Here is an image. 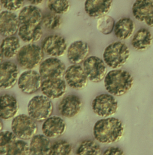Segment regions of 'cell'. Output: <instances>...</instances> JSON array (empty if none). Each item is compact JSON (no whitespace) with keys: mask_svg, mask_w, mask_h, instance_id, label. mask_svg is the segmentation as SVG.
Listing matches in <instances>:
<instances>
[{"mask_svg":"<svg viewBox=\"0 0 153 155\" xmlns=\"http://www.w3.org/2000/svg\"><path fill=\"white\" fill-rule=\"evenodd\" d=\"M83 107L82 99L76 95H68L62 98L58 105L60 114L64 117L73 118L81 112Z\"/></svg>","mask_w":153,"mask_h":155,"instance_id":"cell-14","label":"cell"},{"mask_svg":"<svg viewBox=\"0 0 153 155\" xmlns=\"http://www.w3.org/2000/svg\"><path fill=\"white\" fill-rule=\"evenodd\" d=\"M11 128L18 139L24 141L31 139L38 131L36 121L24 114L16 116L12 119Z\"/></svg>","mask_w":153,"mask_h":155,"instance_id":"cell-6","label":"cell"},{"mask_svg":"<svg viewBox=\"0 0 153 155\" xmlns=\"http://www.w3.org/2000/svg\"><path fill=\"white\" fill-rule=\"evenodd\" d=\"M92 110L101 117H106L115 114L118 109V102L110 94H103L96 96L92 101Z\"/></svg>","mask_w":153,"mask_h":155,"instance_id":"cell-7","label":"cell"},{"mask_svg":"<svg viewBox=\"0 0 153 155\" xmlns=\"http://www.w3.org/2000/svg\"><path fill=\"white\" fill-rule=\"evenodd\" d=\"M44 54L41 46L34 44H28L21 47L16 60L21 69L33 70L42 62Z\"/></svg>","mask_w":153,"mask_h":155,"instance_id":"cell-4","label":"cell"},{"mask_svg":"<svg viewBox=\"0 0 153 155\" xmlns=\"http://www.w3.org/2000/svg\"><path fill=\"white\" fill-rule=\"evenodd\" d=\"M18 16L21 25L34 26L40 25L44 17L41 9L32 5L23 7Z\"/></svg>","mask_w":153,"mask_h":155,"instance_id":"cell-21","label":"cell"},{"mask_svg":"<svg viewBox=\"0 0 153 155\" xmlns=\"http://www.w3.org/2000/svg\"><path fill=\"white\" fill-rule=\"evenodd\" d=\"M42 23L47 30L56 31L60 28L62 20L58 15L51 14L44 16Z\"/></svg>","mask_w":153,"mask_h":155,"instance_id":"cell-34","label":"cell"},{"mask_svg":"<svg viewBox=\"0 0 153 155\" xmlns=\"http://www.w3.org/2000/svg\"><path fill=\"white\" fill-rule=\"evenodd\" d=\"M72 152V145L67 140L60 139L52 145L49 155H71Z\"/></svg>","mask_w":153,"mask_h":155,"instance_id":"cell-29","label":"cell"},{"mask_svg":"<svg viewBox=\"0 0 153 155\" xmlns=\"http://www.w3.org/2000/svg\"><path fill=\"white\" fill-rule=\"evenodd\" d=\"M5 155H31L29 144L24 140L18 139L9 147Z\"/></svg>","mask_w":153,"mask_h":155,"instance_id":"cell-31","label":"cell"},{"mask_svg":"<svg viewBox=\"0 0 153 155\" xmlns=\"http://www.w3.org/2000/svg\"><path fill=\"white\" fill-rule=\"evenodd\" d=\"M28 115L34 121L42 122L51 116L54 106L51 99L44 95L32 97L27 104Z\"/></svg>","mask_w":153,"mask_h":155,"instance_id":"cell-5","label":"cell"},{"mask_svg":"<svg viewBox=\"0 0 153 155\" xmlns=\"http://www.w3.org/2000/svg\"><path fill=\"white\" fill-rule=\"evenodd\" d=\"M47 3L49 10L58 15L68 12L70 7L69 0H48Z\"/></svg>","mask_w":153,"mask_h":155,"instance_id":"cell-30","label":"cell"},{"mask_svg":"<svg viewBox=\"0 0 153 155\" xmlns=\"http://www.w3.org/2000/svg\"><path fill=\"white\" fill-rule=\"evenodd\" d=\"M24 0H1L2 6L10 12H15L22 8Z\"/></svg>","mask_w":153,"mask_h":155,"instance_id":"cell-35","label":"cell"},{"mask_svg":"<svg viewBox=\"0 0 153 155\" xmlns=\"http://www.w3.org/2000/svg\"></svg>","mask_w":153,"mask_h":155,"instance_id":"cell-39","label":"cell"},{"mask_svg":"<svg viewBox=\"0 0 153 155\" xmlns=\"http://www.w3.org/2000/svg\"><path fill=\"white\" fill-rule=\"evenodd\" d=\"M132 12L136 20L153 27V0H136L133 4Z\"/></svg>","mask_w":153,"mask_h":155,"instance_id":"cell-16","label":"cell"},{"mask_svg":"<svg viewBox=\"0 0 153 155\" xmlns=\"http://www.w3.org/2000/svg\"><path fill=\"white\" fill-rule=\"evenodd\" d=\"M43 34L41 25L34 26L21 25L18 31L19 38L27 44L39 41L41 39Z\"/></svg>","mask_w":153,"mask_h":155,"instance_id":"cell-27","label":"cell"},{"mask_svg":"<svg viewBox=\"0 0 153 155\" xmlns=\"http://www.w3.org/2000/svg\"><path fill=\"white\" fill-rule=\"evenodd\" d=\"M153 41V35L151 31L146 28H141L134 35L132 45L136 51H143L151 46Z\"/></svg>","mask_w":153,"mask_h":155,"instance_id":"cell-25","label":"cell"},{"mask_svg":"<svg viewBox=\"0 0 153 155\" xmlns=\"http://www.w3.org/2000/svg\"><path fill=\"white\" fill-rule=\"evenodd\" d=\"M103 155H124V153L119 147H112L106 150Z\"/></svg>","mask_w":153,"mask_h":155,"instance_id":"cell-36","label":"cell"},{"mask_svg":"<svg viewBox=\"0 0 153 155\" xmlns=\"http://www.w3.org/2000/svg\"><path fill=\"white\" fill-rule=\"evenodd\" d=\"M115 22L114 19L109 15H106L98 19L97 29L101 33L105 35L110 34L114 31Z\"/></svg>","mask_w":153,"mask_h":155,"instance_id":"cell-33","label":"cell"},{"mask_svg":"<svg viewBox=\"0 0 153 155\" xmlns=\"http://www.w3.org/2000/svg\"><path fill=\"white\" fill-rule=\"evenodd\" d=\"M75 154L76 155H100L101 147L95 141L86 139L80 143L76 148Z\"/></svg>","mask_w":153,"mask_h":155,"instance_id":"cell-28","label":"cell"},{"mask_svg":"<svg viewBox=\"0 0 153 155\" xmlns=\"http://www.w3.org/2000/svg\"><path fill=\"white\" fill-rule=\"evenodd\" d=\"M28 1L32 5L36 6L42 3L44 0H28Z\"/></svg>","mask_w":153,"mask_h":155,"instance_id":"cell-37","label":"cell"},{"mask_svg":"<svg viewBox=\"0 0 153 155\" xmlns=\"http://www.w3.org/2000/svg\"><path fill=\"white\" fill-rule=\"evenodd\" d=\"M67 85L62 78L44 79L42 83L41 91L43 95L51 100L59 99L66 93Z\"/></svg>","mask_w":153,"mask_h":155,"instance_id":"cell-15","label":"cell"},{"mask_svg":"<svg viewBox=\"0 0 153 155\" xmlns=\"http://www.w3.org/2000/svg\"><path fill=\"white\" fill-rule=\"evenodd\" d=\"M42 78L39 73L34 70H27L22 73L17 84L21 92L26 94H32L41 89Z\"/></svg>","mask_w":153,"mask_h":155,"instance_id":"cell-11","label":"cell"},{"mask_svg":"<svg viewBox=\"0 0 153 155\" xmlns=\"http://www.w3.org/2000/svg\"><path fill=\"white\" fill-rule=\"evenodd\" d=\"M44 54L51 57H62L67 52L68 45L64 37L60 35H48L42 42L41 46Z\"/></svg>","mask_w":153,"mask_h":155,"instance_id":"cell-9","label":"cell"},{"mask_svg":"<svg viewBox=\"0 0 153 155\" xmlns=\"http://www.w3.org/2000/svg\"><path fill=\"white\" fill-rule=\"evenodd\" d=\"M64 78L67 84L76 90L85 88L89 80L83 67L80 64L70 65L65 71Z\"/></svg>","mask_w":153,"mask_h":155,"instance_id":"cell-12","label":"cell"},{"mask_svg":"<svg viewBox=\"0 0 153 155\" xmlns=\"http://www.w3.org/2000/svg\"><path fill=\"white\" fill-rule=\"evenodd\" d=\"M0 87L3 90H8L18 82L19 71L17 64L11 61L1 63L0 67Z\"/></svg>","mask_w":153,"mask_h":155,"instance_id":"cell-13","label":"cell"},{"mask_svg":"<svg viewBox=\"0 0 153 155\" xmlns=\"http://www.w3.org/2000/svg\"><path fill=\"white\" fill-rule=\"evenodd\" d=\"M124 132L121 120L115 117L103 118L96 122L93 128L95 139L102 144H111L119 141Z\"/></svg>","mask_w":153,"mask_h":155,"instance_id":"cell-1","label":"cell"},{"mask_svg":"<svg viewBox=\"0 0 153 155\" xmlns=\"http://www.w3.org/2000/svg\"><path fill=\"white\" fill-rule=\"evenodd\" d=\"M66 66L63 62L56 57H49L39 65V73L43 79L61 78L64 76Z\"/></svg>","mask_w":153,"mask_h":155,"instance_id":"cell-10","label":"cell"},{"mask_svg":"<svg viewBox=\"0 0 153 155\" xmlns=\"http://www.w3.org/2000/svg\"><path fill=\"white\" fill-rule=\"evenodd\" d=\"M30 141L31 155H49L52 144L50 138L44 134L35 135Z\"/></svg>","mask_w":153,"mask_h":155,"instance_id":"cell-23","label":"cell"},{"mask_svg":"<svg viewBox=\"0 0 153 155\" xmlns=\"http://www.w3.org/2000/svg\"><path fill=\"white\" fill-rule=\"evenodd\" d=\"M1 62L3 58L11 59L17 56L21 49V44L18 37L15 36L5 37L1 44Z\"/></svg>","mask_w":153,"mask_h":155,"instance_id":"cell-24","label":"cell"},{"mask_svg":"<svg viewBox=\"0 0 153 155\" xmlns=\"http://www.w3.org/2000/svg\"><path fill=\"white\" fill-rule=\"evenodd\" d=\"M18 138L12 132L1 131L0 133V152L1 155H5L9 147Z\"/></svg>","mask_w":153,"mask_h":155,"instance_id":"cell-32","label":"cell"},{"mask_svg":"<svg viewBox=\"0 0 153 155\" xmlns=\"http://www.w3.org/2000/svg\"><path fill=\"white\" fill-rule=\"evenodd\" d=\"M90 53L89 45L82 41L73 42L67 51V56L69 61L73 64L83 63L88 57Z\"/></svg>","mask_w":153,"mask_h":155,"instance_id":"cell-19","label":"cell"},{"mask_svg":"<svg viewBox=\"0 0 153 155\" xmlns=\"http://www.w3.org/2000/svg\"><path fill=\"white\" fill-rule=\"evenodd\" d=\"M112 3L113 0H86L85 12L90 17L99 19L107 15Z\"/></svg>","mask_w":153,"mask_h":155,"instance_id":"cell-20","label":"cell"},{"mask_svg":"<svg viewBox=\"0 0 153 155\" xmlns=\"http://www.w3.org/2000/svg\"><path fill=\"white\" fill-rule=\"evenodd\" d=\"M19 105L16 97L11 94H5L1 96L0 117L1 119L9 120L16 116Z\"/></svg>","mask_w":153,"mask_h":155,"instance_id":"cell-22","label":"cell"},{"mask_svg":"<svg viewBox=\"0 0 153 155\" xmlns=\"http://www.w3.org/2000/svg\"><path fill=\"white\" fill-rule=\"evenodd\" d=\"M104 61L96 56L87 57L83 63V69L89 80L93 83L103 81L106 75L107 67Z\"/></svg>","mask_w":153,"mask_h":155,"instance_id":"cell-8","label":"cell"},{"mask_svg":"<svg viewBox=\"0 0 153 155\" xmlns=\"http://www.w3.org/2000/svg\"><path fill=\"white\" fill-rule=\"evenodd\" d=\"M104 83L105 87L109 94L115 96H121L132 89L134 79L129 72L116 69L106 74Z\"/></svg>","mask_w":153,"mask_h":155,"instance_id":"cell-2","label":"cell"},{"mask_svg":"<svg viewBox=\"0 0 153 155\" xmlns=\"http://www.w3.org/2000/svg\"><path fill=\"white\" fill-rule=\"evenodd\" d=\"M3 128V124L2 122V121H1V131L2 130Z\"/></svg>","mask_w":153,"mask_h":155,"instance_id":"cell-38","label":"cell"},{"mask_svg":"<svg viewBox=\"0 0 153 155\" xmlns=\"http://www.w3.org/2000/svg\"><path fill=\"white\" fill-rule=\"evenodd\" d=\"M21 26L18 15L13 12L2 11L0 14V32L5 37L14 36Z\"/></svg>","mask_w":153,"mask_h":155,"instance_id":"cell-18","label":"cell"},{"mask_svg":"<svg viewBox=\"0 0 153 155\" xmlns=\"http://www.w3.org/2000/svg\"><path fill=\"white\" fill-rule=\"evenodd\" d=\"M66 128V124L63 118L54 115L44 121L41 129L43 134L46 137L54 139L63 135Z\"/></svg>","mask_w":153,"mask_h":155,"instance_id":"cell-17","label":"cell"},{"mask_svg":"<svg viewBox=\"0 0 153 155\" xmlns=\"http://www.w3.org/2000/svg\"><path fill=\"white\" fill-rule=\"evenodd\" d=\"M135 24L129 17H123L115 23L114 32L115 35L119 40H126L133 34Z\"/></svg>","mask_w":153,"mask_h":155,"instance_id":"cell-26","label":"cell"},{"mask_svg":"<svg viewBox=\"0 0 153 155\" xmlns=\"http://www.w3.org/2000/svg\"><path fill=\"white\" fill-rule=\"evenodd\" d=\"M130 51L128 46L120 41L114 42L108 45L103 54L106 64L113 69L123 66L130 58Z\"/></svg>","mask_w":153,"mask_h":155,"instance_id":"cell-3","label":"cell"}]
</instances>
